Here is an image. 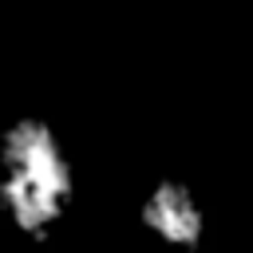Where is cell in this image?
<instances>
[{"label": "cell", "mask_w": 253, "mask_h": 253, "mask_svg": "<svg viewBox=\"0 0 253 253\" xmlns=\"http://www.w3.org/2000/svg\"><path fill=\"white\" fill-rule=\"evenodd\" d=\"M75 202V166L59 130L24 115L0 130V213L24 237H47Z\"/></svg>", "instance_id": "1"}, {"label": "cell", "mask_w": 253, "mask_h": 253, "mask_svg": "<svg viewBox=\"0 0 253 253\" xmlns=\"http://www.w3.org/2000/svg\"><path fill=\"white\" fill-rule=\"evenodd\" d=\"M138 221L142 229L166 245V249H198L202 245V233H206V213H202V202L198 194L178 182V178H162L154 182L146 194H142V206H138Z\"/></svg>", "instance_id": "2"}]
</instances>
